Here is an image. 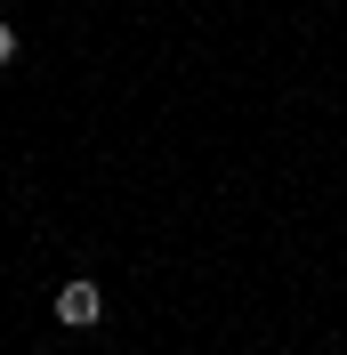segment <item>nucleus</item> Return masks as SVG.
<instances>
[{"mask_svg": "<svg viewBox=\"0 0 347 355\" xmlns=\"http://www.w3.org/2000/svg\"><path fill=\"white\" fill-rule=\"evenodd\" d=\"M97 315H105V291L97 283H65L57 291V323H65V331H89Z\"/></svg>", "mask_w": 347, "mask_h": 355, "instance_id": "f257e3e1", "label": "nucleus"}, {"mask_svg": "<svg viewBox=\"0 0 347 355\" xmlns=\"http://www.w3.org/2000/svg\"><path fill=\"white\" fill-rule=\"evenodd\" d=\"M8 57H17V24L0 17V65H8Z\"/></svg>", "mask_w": 347, "mask_h": 355, "instance_id": "f03ea898", "label": "nucleus"}]
</instances>
